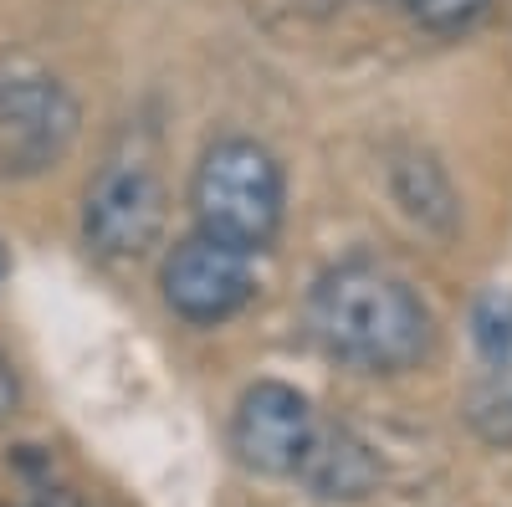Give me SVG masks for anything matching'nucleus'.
<instances>
[{"label":"nucleus","instance_id":"nucleus-1","mask_svg":"<svg viewBox=\"0 0 512 507\" xmlns=\"http://www.w3.org/2000/svg\"><path fill=\"white\" fill-rule=\"evenodd\" d=\"M308 323L333 359L374 374L410 369L431 349V318H425L410 282L374 262L328 267L313 287Z\"/></svg>","mask_w":512,"mask_h":507},{"label":"nucleus","instance_id":"nucleus-2","mask_svg":"<svg viewBox=\"0 0 512 507\" xmlns=\"http://www.w3.org/2000/svg\"><path fill=\"white\" fill-rule=\"evenodd\" d=\"M195 226L200 236L236 246V251H262L272 246L282 226V169L277 159L251 144V139H221L210 144L195 169Z\"/></svg>","mask_w":512,"mask_h":507},{"label":"nucleus","instance_id":"nucleus-3","mask_svg":"<svg viewBox=\"0 0 512 507\" xmlns=\"http://www.w3.org/2000/svg\"><path fill=\"white\" fill-rule=\"evenodd\" d=\"M77 134V103L47 72L0 77V175H36L67 154Z\"/></svg>","mask_w":512,"mask_h":507},{"label":"nucleus","instance_id":"nucleus-4","mask_svg":"<svg viewBox=\"0 0 512 507\" xmlns=\"http://www.w3.org/2000/svg\"><path fill=\"white\" fill-rule=\"evenodd\" d=\"M82 231L103 257H139L164 231V185L144 159H113L88 190Z\"/></svg>","mask_w":512,"mask_h":507},{"label":"nucleus","instance_id":"nucleus-5","mask_svg":"<svg viewBox=\"0 0 512 507\" xmlns=\"http://www.w3.org/2000/svg\"><path fill=\"white\" fill-rule=\"evenodd\" d=\"M251 267L246 251L221 246L210 236H185L164 262V303L190 323H226L231 313H241L251 303Z\"/></svg>","mask_w":512,"mask_h":507},{"label":"nucleus","instance_id":"nucleus-6","mask_svg":"<svg viewBox=\"0 0 512 507\" xmlns=\"http://www.w3.org/2000/svg\"><path fill=\"white\" fill-rule=\"evenodd\" d=\"M308 441H313V410L292 385L262 379V385H251L241 395L236 420H231V446L241 456V467L267 472V477H292Z\"/></svg>","mask_w":512,"mask_h":507},{"label":"nucleus","instance_id":"nucleus-7","mask_svg":"<svg viewBox=\"0 0 512 507\" xmlns=\"http://www.w3.org/2000/svg\"><path fill=\"white\" fill-rule=\"evenodd\" d=\"M292 477H303L328 502H354V497H364L379 482V461L354 431L313 426V441H308V451H303V461H297Z\"/></svg>","mask_w":512,"mask_h":507},{"label":"nucleus","instance_id":"nucleus-8","mask_svg":"<svg viewBox=\"0 0 512 507\" xmlns=\"http://www.w3.org/2000/svg\"><path fill=\"white\" fill-rule=\"evenodd\" d=\"M472 333H477V349L492 359V364H507L512 359V292H487L472 313Z\"/></svg>","mask_w":512,"mask_h":507},{"label":"nucleus","instance_id":"nucleus-9","mask_svg":"<svg viewBox=\"0 0 512 507\" xmlns=\"http://www.w3.org/2000/svg\"><path fill=\"white\" fill-rule=\"evenodd\" d=\"M400 6L425 26V31H441V36H451V31H466L482 11H487V0H400Z\"/></svg>","mask_w":512,"mask_h":507},{"label":"nucleus","instance_id":"nucleus-10","mask_svg":"<svg viewBox=\"0 0 512 507\" xmlns=\"http://www.w3.org/2000/svg\"><path fill=\"white\" fill-rule=\"evenodd\" d=\"M477 426H482V436L487 441H502V446H512V379H497V385L477 400Z\"/></svg>","mask_w":512,"mask_h":507},{"label":"nucleus","instance_id":"nucleus-11","mask_svg":"<svg viewBox=\"0 0 512 507\" xmlns=\"http://www.w3.org/2000/svg\"><path fill=\"white\" fill-rule=\"evenodd\" d=\"M11 405H16V379H11V369H6V359H0V420L11 415Z\"/></svg>","mask_w":512,"mask_h":507},{"label":"nucleus","instance_id":"nucleus-12","mask_svg":"<svg viewBox=\"0 0 512 507\" xmlns=\"http://www.w3.org/2000/svg\"><path fill=\"white\" fill-rule=\"evenodd\" d=\"M41 507H82V502H77V497H67V492H52V497L41 502Z\"/></svg>","mask_w":512,"mask_h":507},{"label":"nucleus","instance_id":"nucleus-13","mask_svg":"<svg viewBox=\"0 0 512 507\" xmlns=\"http://www.w3.org/2000/svg\"><path fill=\"white\" fill-rule=\"evenodd\" d=\"M0 277H6V246H0Z\"/></svg>","mask_w":512,"mask_h":507}]
</instances>
